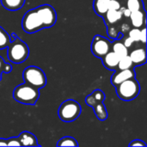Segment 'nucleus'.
<instances>
[{"label": "nucleus", "mask_w": 147, "mask_h": 147, "mask_svg": "<svg viewBox=\"0 0 147 147\" xmlns=\"http://www.w3.org/2000/svg\"><path fill=\"white\" fill-rule=\"evenodd\" d=\"M13 97L15 101L27 104V105H34L40 97L39 89L34 88V86L23 83L17 85L13 90Z\"/></svg>", "instance_id": "obj_1"}, {"label": "nucleus", "mask_w": 147, "mask_h": 147, "mask_svg": "<svg viewBox=\"0 0 147 147\" xmlns=\"http://www.w3.org/2000/svg\"><path fill=\"white\" fill-rule=\"evenodd\" d=\"M7 48V56L9 61L15 64L24 62L29 54L28 45L20 38L16 37L14 40L10 41Z\"/></svg>", "instance_id": "obj_2"}, {"label": "nucleus", "mask_w": 147, "mask_h": 147, "mask_svg": "<svg viewBox=\"0 0 147 147\" xmlns=\"http://www.w3.org/2000/svg\"><path fill=\"white\" fill-rule=\"evenodd\" d=\"M115 88L119 98L126 102L135 99L140 92V84L135 79V78H129L121 83L120 84L115 86Z\"/></svg>", "instance_id": "obj_3"}, {"label": "nucleus", "mask_w": 147, "mask_h": 147, "mask_svg": "<svg viewBox=\"0 0 147 147\" xmlns=\"http://www.w3.org/2000/svg\"><path fill=\"white\" fill-rule=\"evenodd\" d=\"M81 111V106L77 101L68 99L61 103L58 111V115L62 121L71 122L78 118Z\"/></svg>", "instance_id": "obj_4"}, {"label": "nucleus", "mask_w": 147, "mask_h": 147, "mask_svg": "<svg viewBox=\"0 0 147 147\" xmlns=\"http://www.w3.org/2000/svg\"><path fill=\"white\" fill-rule=\"evenodd\" d=\"M24 82L37 89H41L47 84V77L44 71L34 65L28 66L22 72Z\"/></svg>", "instance_id": "obj_5"}, {"label": "nucleus", "mask_w": 147, "mask_h": 147, "mask_svg": "<svg viewBox=\"0 0 147 147\" xmlns=\"http://www.w3.org/2000/svg\"><path fill=\"white\" fill-rule=\"evenodd\" d=\"M22 28L28 34H34L44 28L35 9H32L25 13L22 20Z\"/></svg>", "instance_id": "obj_6"}, {"label": "nucleus", "mask_w": 147, "mask_h": 147, "mask_svg": "<svg viewBox=\"0 0 147 147\" xmlns=\"http://www.w3.org/2000/svg\"><path fill=\"white\" fill-rule=\"evenodd\" d=\"M35 10L43 24L44 28L53 27L57 21V14L53 7L49 4H43L37 8Z\"/></svg>", "instance_id": "obj_7"}, {"label": "nucleus", "mask_w": 147, "mask_h": 147, "mask_svg": "<svg viewBox=\"0 0 147 147\" xmlns=\"http://www.w3.org/2000/svg\"><path fill=\"white\" fill-rule=\"evenodd\" d=\"M92 53L99 59H102L105 54L111 51V42L105 37L96 34L92 40L90 47Z\"/></svg>", "instance_id": "obj_8"}, {"label": "nucleus", "mask_w": 147, "mask_h": 147, "mask_svg": "<svg viewBox=\"0 0 147 147\" xmlns=\"http://www.w3.org/2000/svg\"><path fill=\"white\" fill-rule=\"evenodd\" d=\"M133 78H135V71L133 68L127 70H115V72L111 77V84L115 87L121 83Z\"/></svg>", "instance_id": "obj_9"}, {"label": "nucleus", "mask_w": 147, "mask_h": 147, "mask_svg": "<svg viewBox=\"0 0 147 147\" xmlns=\"http://www.w3.org/2000/svg\"><path fill=\"white\" fill-rule=\"evenodd\" d=\"M134 66L142 65L146 62V48H137L128 53Z\"/></svg>", "instance_id": "obj_10"}, {"label": "nucleus", "mask_w": 147, "mask_h": 147, "mask_svg": "<svg viewBox=\"0 0 147 147\" xmlns=\"http://www.w3.org/2000/svg\"><path fill=\"white\" fill-rule=\"evenodd\" d=\"M119 60H120V58L112 50L109 51L107 54H105L102 58V61L103 65L110 71L117 70Z\"/></svg>", "instance_id": "obj_11"}, {"label": "nucleus", "mask_w": 147, "mask_h": 147, "mask_svg": "<svg viewBox=\"0 0 147 147\" xmlns=\"http://www.w3.org/2000/svg\"><path fill=\"white\" fill-rule=\"evenodd\" d=\"M129 18L134 28H140L146 25V12L145 10H136L131 12Z\"/></svg>", "instance_id": "obj_12"}, {"label": "nucleus", "mask_w": 147, "mask_h": 147, "mask_svg": "<svg viewBox=\"0 0 147 147\" xmlns=\"http://www.w3.org/2000/svg\"><path fill=\"white\" fill-rule=\"evenodd\" d=\"M123 15L121 9H108L107 12L102 16L105 24L107 26L113 25L117 22L121 21Z\"/></svg>", "instance_id": "obj_13"}, {"label": "nucleus", "mask_w": 147, "mask_h": 147, "mask_svg": "<svg viewBox=\"0 0 147 147\" xmlns=\"http://www.w3.org/2000/svg\"><path fill=\"white\" fill-rule=\"evenodd\" d=\"M18 140L21 143V146H39L37 138L29 132H22L18 136Z\"/></svg>", "instance_id": "obj_14"}, {"label": "nucleus", "mask_w": 147, "mask_h": 147, "mask_svg": "<svg viewBox=\"0 0 147 147\" xmlns=\"http://www.w3.org/2000/svg\"><path fill=\"white\" fill-rule=\"evenodd\" d=\"M105 99V95L104 93L101 90H96L94 92H92L90 95H89L86 99H85V102L87 105H89L90 107H93L94 105H96V103L99 102H103Z\"/></svg>", "instance_id": "obj_15"}, {"label": "nucleus", "mask_w": 147, "mask_h": 147, "mask_svg": "<svg viewBox=\"0 0 147 147\" xmlns=\"http://www.w3.org/2000/svg\"><path fill=\"white\" fill-rule=\"evenodd\" d=\"M111 50L121 59L128 55V48L125 47L123 42L120 40H115L111 43Z\"/></svg>", "instance_id": "obj_16"}, {"label": "nucleus", "mask_w": 147, "mask_h": 147, "mask_svg": "<svg viewBox=\"0 0 147 147\" xmlns=\"http://www.w3.org/2000/svg\"><path fill=\"white\" fill-rule=\"evenodd\" d=\"M25 3V0H1V4L7 10H19Z\"/></svg>", "instance_id": "obj_17"}, {"label": "nucleus", "mask_w": 147, "mask_h": 147, "mask_svg": "<svg viewBox=\"0 0 147 147\" xmlns=\"http://www.w3.org/2000/svg\"><path fill=\"white\" fill-rule=\"evenodd\" d=\"M110 0H94L93 9L96 15L102 16L109 9V3Z\"/></svg>", "instance_id": "obj_18"}, {"label": "nucleus", "mask_w": 147, "mask_h": 147, "mask_svg": "<svg viewBox=\"0 0 147 147\" xmlns=\"http://www.w3.org/2000/svg\"><path fill=\"white\" fill-rule=\"evenodd\" d=\"M93 109L95 111V114L96 115V117L100 120V121H105L107 120L108 118V112H107V109L103 104V102H99V103H96V105H94L93 107Z\"/></svg>", "instance_id": "obj_19"}, {"label": "nucleus", "mask_w": 147, "mask_h": 147, "mask_svg": "<svg viewBox=\"0 0 147 147\" xmlns=\"http://www.w3.org/2000/svg\"><path fill=\"white\" fill-rule=\"evenodd\" d=\"M127 8L131 11H136V10H140L145 9V5L142 0H127Z\"/></svg>", "instance_id": "obj_20"}, {"label": "nucleus", "mask_w": 147, "mask_h": 147, "mask_svg": "<svg viewBox=\"0 0 147 147\" xmlns=\"http://www.w3.org/2000/svg\"><path fill=\"white\" fill-rule=\"evenodd\" d=\"M134 64L129 57V55H127L125 57H122L120 59L117 69L118 70H127V69H131L134 68Z\"/></svg>", "instance_id": "obj_21"}, {"label": "nucleus", "mask_w": 147, "mask_h": 147, "mask_svg": "<svg viewBox=\"0 0 147 147\" xmlns=\"http://www.w3.org/2000/svg\"><path fill=\"white\" fill-rule=\"evenodd\" d=\"M57 146H78V143L74 138L66 136L60 139L57 143Z\"/></svg>", "instance_id": "obj_22"}, {"label": "nucleus", "mask_w": 147, "mask_h": 147, "mask_svg": "<svg viewBox=\"0 0 147 147\" xmlns=\"http://www.w3.org/2000/svg\"><path fill=\"white\" fill-rule=\"evenodd\" d=\"M9 42V35L2 27H0V49L6 48Z\"/></svg>", "instance_id": "obj_23"}, {"label": "nucleus", "mask_w": 147, "mask_h": 147, "mask_svg": "<svg viewBox=\"0 0 147 147\" xmlns=\"http://www.w3.org/2000/svg\"><path fill=\"white\" fill-rule=\"evenodd\" d=\"M11 70H12L11 65L6 63L3 59V58H1V56H0V80L2 79L3 73H9L11 71Z\"/></svg>", "instance_id": "obj_24"}, {"label": "nucleus", "mask_w": 147, "mask_h": 147, "mask_svg": "<svg viewBox=\"0 0 147 147\" xmlns=\"http://www.w3.org/2000/svg\"><path fill=\"white\" fill-rule=\"evenodd\" d=\"M140 29L138 28H134L128 33V37H130L134 42L140 41Z\"/></svg>", "instance_id": "obj_25"}, {"label": "nucleus", "mask_w": 147, "mask_h": 147, "mask_svg": "<svg viewBox=\"0 0 147 147\" xmlns=\"http://www.w3.org/2000/svg\"><path fill=\"white\" fill-rule=\"evenodd\" d=\"M107 28H108L109 36L113 40H116L118 37V34H119V31L117 30V28L113 27V25H109V26H107Z\"/></svg>", "instance_id": "obj_26"}, {"label": "nucleus", "mask_w": 147, "mask_h": 147, "mask_svg": "<svg viewBox=\"0 0 147 147\" xmlns=\"http://www.w3.org/2000/svg\"><path fill=\"white\" fill-rule=\"evenodd\" d=\"M7 141V146H21V143L18 140V137H11Z\"/></svg>", "instance_id": "obj_27"}, {"label": "nucleus", "mask_w": 147, "mask_h": 147, "mask_svg": "<svg viewBox=\"0 0 147 147\" xmlns=\"http://www.w3.org/2000/svg\"><path fill=\"white\" fill-rule=\"evenodd\" d=\"M121 3L118 0H110L109 3V9H120Z\"/></svg>", "instance_id": "obj_28"}, {"label": "nucleus", "mask_w": 147, "mask_h": 147, "mask_svg": "<svg viewBox=\"0 0 147 147\" xmlns=\"http://www.w3.org/2000/svg\"><path fill=\"white\" fill-rule=\"evenodd\" d=\"M129 146H146V144L143 141V140H133L130 144H129Z\"/></svg>", "instance_id": "obj_29"}, {"label": "nucleus", "mask_w": 147, "mask_h": 147, "mask_svg": "<svg viewBox=\"0 0 147 147\" xmlns=\"http://www.w3.org/2000/svg\"><path fill=\"white\" fill-rule=\"evenodd\" d=\"M140 41H141L143 44H146V28L145 26H144V28L140 30Z\"/></svg>", "instance_id": "obj_30"}, {"label": "nucleus", "mask_w": 147, "mask_h": 147, "mask_svg": "<svg viewBox=\"0 0 147 147\" xmlns=\"http://www.w3.org/2000/svg\"><path fill=\"white\" fill-rule=\"evenodd\" d=\"M134 40L130 38V37H127V38H126L125 40H124V42H123V44L125 45V47H127V48H130L132 46H133V44H134Z\"/></svg>", "instance_id": "obj_31"}, {"label": "nucleus", "mask_w": 147, "mask_h": 147, "mask_svg": "<svg viewBox=\"0 0 147 147\" xmlns=\"http://www.w3.org/2000/svg\"><path fill=\"white\" fill-rule=\"evenodd\" d=\"M120 9L121 10V12H122V15H123V16H126V17H129V16H130V14H131V11L127 9V8H120Z\"/></svg>", "instance_id": "obj_32"}, {"label": "nucleus", "mask_w": 147, "mask_h": 147, "mask_svg": "<svg viewBox=\"0 0 147 147\" xmlns=\"http://www.w3.org/2000/svg\"><path fill=\"white\" fill-rule=\"evenodd\" d=\"M0 146H7V141L5 139H0Z\"/></svg>", "instance_id": "obj_33"}]
</instances>
